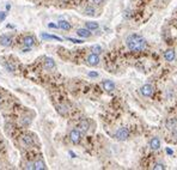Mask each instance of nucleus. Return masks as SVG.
I'll return each instance as SVG.
<instances>
[{
	"label": "nucleus",
	"mask_w": 177,
	"mask_h": 170,
	"mask_svg": "<svg viewBox=\"0 0 177 170\" xmlns=\"http://www.w3.org/2000/svg\"><path fill=\"white\" fill-rule=\"evenodd\" d=\"M77 35L78 36H80V37H83V39H88V37L91 36V32H90V30L88 29H78L77 30Z\"/></svg>",
	"instance_id": "6e6552de"
},
{
	"label": "nucleus",
	"mask_w": 177,
	"mask_h": 170,
	"mask_svg": "<svg viewBox=\"0 0 177 170\" xmlns=\"http://www.w3.org/2000/svg\"><path fill=\"white\" fill-rule=\"evenodd\" d=\"M69 155H71V156H72V157H73V158H74V157H76V155H74V154H73V152H72V151H69Z\"/></svg>",
	"instance_id": "473e14b6"
},
{
	"label": "nucleus",
	"mask_w": 177,
	"mask_h": 170,
	"mask_svg": "<svg viewBox=\"0 0 177 170\" xmlns=\"http://www.w3.org/2000/svg\"><path fill=\"white\" fill-rule=\"evenodd\" d=\"M92 3L98 5V4H102V3H103V0H92Z\"/></svg>",
	"instance_id": "7c9ffc66"
},
{
	"label": "nucleus",
	"mask_w": 177,
	"mask_h": 170,
	"mask_svg": "<svg viewBox=\"0 0 177 170\" xmlns=\"http://www.w3.org/2000/svg\"><path fill=\"white\" fill-rule=\"evenodd\" d=\"M172 136H173V138H177V127L172 129Z\"/></svg>",
	"instance_id": "c85d7f7f"
},
{
	"label": "nucleus",
	"mask_w": 177,
	"mask_h": 170,
	"mask_svg": "<svg viewBox=\"0 0 177 170\" xmlns=\"http://www.w3.org/2000/svg\"><path fill=\"white\" fill-rule=\"evenodd\" d=\"M150 146L152 150H159L161 148V140L158 138H152L150 141Z\"/></svg>",
	"instance_id": "4468645a"
},
{
	"label": "nucleus",
	"mask_w": 177,
	"mask_h": 170,
	"mask_svg": "<svg viewBox=\"0 0 177 170\" xmlns=\"http://www.w3.org/2000/svg\"><path fill=\"white\" fill-rule=\"evenodd\" d=\"M98 28H99V25H98L97 22H86V29H88L90 31L97 30Z\"/></svg>",
	"instance_id": "6ab92c4d"
},
{
	"label": "nucleus",
	"mask_w": 177,
	"mask_h": 170,
	"mask_svg": "<svg viewBox=\"0 0 177 170\" xmlns=\"http://www.w3.org/2000/svg\"><path fill=\"white\" fill-rule=\"evenodd\" d=\"M78 128L81 132H87L88 128H90V122H88L87 120H80L79 123H78Z\"/></svg>",
	"instance_id": "0eeeda50"
},
{
	"label": "nucleus",
	"mask_w": 177,
	"mask_h": 170,
	"mask_svg": "<svg viewBox=\"0 0 177 170\" xmlns=\"http://www.w3.org/2000/svg\"><path fill=\"white\" fill-rule=\"evenodd\" d=\"M58 25H59L60 29L66 30V31H68V30L71 29V24H69L67 21H59V22H58Z\"/></svg>",
	"instance_id": "a211bd4d"
},
{
	"label": "nucleus",
	"mask_w": 177,
	"mask_h": 170,
	"mask_svg": "<svg viewBox=\"0 0 177 170\" xmlns=\"http://www.w3.org/2000/svg\"><path fill=\"white\" fill-rule=\"evenodd\" d=\"M0 104H1V98H0Z\"/></svg>",
	"instance_id": "f704fd0d"
},
{
	"label": "nucleus",
	"mask_w": 177,
	"mask_h": 170,
	"mask_svg": "<svg viewBox=\"0 0 177 170\" xmlns=\"http://www.w3.org/2000/svg\"><path fill=\"white\" fill-rule=\"evenodd\" d=\"M102 85H103V89H104L105 91H113V90L115 89V84H114L111 80H104V82L102 83Z\"/></svg>",
	"instance_id": "9d476101"
},
{
	"label": "nucleus",
	"mask_w": 177,
	"mask_h": 170,
	"mask_svg": "<svg viewBox=\"0 0 177 170\" xmlns=\"http://www.w3.org/2000/svg\"><path fill=\"white\" fill-rule=\"evenodd\" d=\"M41 37H42L43 40H55V41L62 42L61 37H58V36H54V35H49V34H46V32H42V34H41Z\"/></svg>",
	"instance_id": "9b49d317"
},
{
	"label": "nucleus",
	"mask_w": 177,
	"mask_h": 170,
	"mask_svg": "<svg viewBox=\"0 0 177 170\" xmlns=\"http://www.w3.org/2000/svg\"><path fill=\"white\" fill-rule=\"evenodd\" d=\"M141 93H143V96L145 97H151L153 95V86L151 84H145L143 88H141Z\"/></svg>",
	"instance_id": "39448f33"
},
{
	"label": "nucleus",
	"mask_w": 177,
	"mask_h": 170,
	"mask_svg": "<svg viewBox=\"0 0 177 170\" xmlns=\"http://www.w3.org/2000/svg\"><path fill=\"white\" fill-rule=\"evenodd\" d=\"M69 139L73 144H79L81 140V134L79 129H72L69 133Z\"/></svg>",
	"instance_id": "7ed1b4c3"
},
{
	"label": "nucleus",
	"mask_w": 177,
	"mask_h": 170,
	"mask_svg": "<svg viewBox=\"0 0 177 170\" xmlns=\"http://www.w3.org/2000/svg\"><path fill=\"white\" fill-rule=\"evenodd\" d=\"M48 28H51V29H58L59 25L58 24H54V23H48Z\"/></svg>",
	"instance_id": "a878e982"
},
{
	"label": "nucleus",
	"mask_w": 177,
	"mask_h": 170,
	"mask_svg": "<svg viewBox=\"0 0 177 170\" xmlns=\"http://www.w3.org/2000/svg\"><path fill=\"white\" fill-rule=\"evenodd\" d=\"M164 58L166 61H173L175 59V50L173 49H166L164 52Z\"/></svg>",
	"instance_id": "1a4fd4ad"
},
{
	"label": "nucleus",
	"mask_w": 177,
	"mask_h": 170,
	"mask_svg": "<svg viewBox=\"0 0 177 170\" xmlns=\"http://www.w3.org/2000/svg\"><path fill=\"white\" fill-rule=\"evenodd\" d=\"M23 43H24L25 47L31 48L34 46V43H35V39H34L32 36H25L24 39H23Z\"/></svg>",
	"instance_id": "f8f14e48"
},
{
	"label": "nucleus",
	"mask_w": 177,
	"mask_h": 170,
	"mask_svg": "<svg viewBox=\"0 0 177 170\" xmlns=\"http://www.w3.org/2000/svg\"><path fill=\"white\" fill-rule=\"evenodd\" d=\"M6 18V13L5 12H0V22H3Z\"/></svg>",
	"instance_id": "cd10ccee"
},
{
	"label": "nucleus",
	"mask_w": 177,
	"mask_h": 170,
	"mask_svg": "<svg viewBox=\"0 0 177 170\" xmlns=\"http://www.w3.org/2000/svg\"><path fill=\"white\" fill-rule=\"evenodd\" d=\"M85 14H87V16H95V9L91 7V6H87L85 9Z\"/></svg>",
	"instance_id": "4be33fe9"
},
{
	"label": "nucleus",
	"mask_w": 177,
	"mask_h": 170,
	"mask_svg": "<svg viewBox=\"0 0 177 170\" xmlns=\"http://www.w3.org/2000/svg\"><path fill=\"white\" fill-rule=\"evenodd\" d=\"M34 169L35 170H44V169H47V166H46V163L40 159V161L34 162Z\"/></svg>",
	"instance_id": "dca6fc26"
},
{
	"label": "nucleus",
	"mask_w": 177,
	"mask_h": 170,
	"mask_svg": "<svg viewBox=\"0 0 177 170\" xmlns=\"http://www.w3.org/2000/svg\"><path fill=\"white\" fill-rule=\"evenodd\" d=\"M91 52L95 53V54H101L102 53V47L98 46V44H95V46L91 47Z\"/></svg>",
	"instance_id": "412c9836"
},
{
	"label": "nucleus",
	"mask_w": 177,
	"mask_h": 170,
	"mask_svg": "<svg viewBox=\"0 0 177 170\" xmlns=\"http://www.w3.org/2000/svg\"><path fill=\"white\" fill-rule=\"evenodd\" d=\"M26 169H34V163H28Z\"/></svg>",
	"instance_id": "2f4dec72"
},
{
	"label": "nucleus",
	"mask_w": 177,
	"mask_h": 170,
	"mask_svg": "<svg viewBox=\"0 0 177 170\" xmlns=\"http://www.w3.org/2000/svg\"><path fill=\"white\" fill-rule=\"evenodd\" d=\"M153 169H162V170H164L165 169V165L164 164H162V163H157V164H154V166H153Z\"/></svg>",
	"instance_id": "5701e85b"
},
{
	"label": "nucleus",
	"mask_w": 177,
	"mask_h": 170,
	"mask_svg": "<svg viewBox=\"0 0 177 170\" xmlns=\"http://www.w3.org/2000/svg\"><path fill=\"white\" fill-rule=\"evenodd\" d=\"M23 141H24V144L28 145V146H32V145H34V140H32V138H31L30 136H24V137H23Z\"/></svg>",
	"instance_id": "aec40b11"
},
{
	"label": "nucleus",
	"mask_w": 177,
	"mask_h": 170,
	"mask_svg": "<svg viewBox=\"0 0 177 170\" xmlns=\"http://www.w3.org/2000/svg\"><path fill=\"white\" fill-rule=\"evenodd\" d=\"M126 46L132 52H143L147 47V42L141 35L131 34L126 39Z\"/></svg>",
	"instance_id": "f257e3e1"
},
{
	"label": "nucleus",
	"mask_w": 177,
	"mask_h": 170,
	"mask_svg": "<svg viewBox=\"0 0 177 170\" xmlns=\"http://www.w3.org/2000/svg\"><path fill=\"white\" fill-rule=\"evenodd\" d=\"M44 68L46 70H53V68H54L55 67V61L54 60H53L51 58H47L46 60H44Z\"/></svg>",
	"instance_id": "ddd939ff"
},
{
	"label": "nucleus",
	"mask_w": 177,
	"mask_h": 170,
	"mask_svg": "<svg viewBox=\"0 0 177 170\" xmlns=\"http://www.w3.org/2000/svg\"><path fill=\"white\" fill-rule=\"evenodd\" d=\"M129 137V132L127 128L122 127V128H118L116 132H115V138L118 140V141H125L127 140Z\"/></svg>",
	"instance_id": "f03ea898"
},
{
	"label": "nucleus",
	"mask_w": 177,
	"mask_h": 170,
	"mask_svg": "<svg viewBox=\"0 0 177 170\" xmlns=\"http://www.w3.org/2000/svg\"><path fill=\"white\" fill-rule=\"evenodd\" d=\"M86 61H87V64L90 65V66H97L99 64V56H98V54L92 53V54H90V55L87 56Z\"/></svg>",
	"instance_id": "20e7f679"
},
{
	"label": "nucleus",
	"mask_w": 177,
	"mask_h": 170,
	"mask_svg": "<svg viewBox=\"0 0 177 170\" xmlns=\"http://www.w3.org/2000/svg\"><path fill=\"white\" fill-rule=\"evenodd\" d=\"M88 77L96 78V77H98V73H97V72H88Z\"/></svg>",
	"instance_id": "bb28decb"
},
{
	"label": "nucleus",
	"mask_w": 177,
	"mask_h": 170,
	"mask_svg": "<svg viewBox=\"0 0 177 170\" xmlns=\"http://www.w3.org/2000/svg\"><path fill=\"white\" fill-rule=\"evenodd\" d=\"M22 122H23V125H28V123H30V119L28 120V118H24V120Z\"/></svg>",
	"instance_id": "c756f323"
},
{
	"label": "nucleus",
	"mask_w": 177,
	"mask_h": 170,
	"mask_svg": "<svg viewBox=\"0 0 177 170\" xmlns=\"http://www.w3.org/2000/svg\"><path fill=\"white\" fill-rule=\"evenodd\" d=\"M10 9H11V5H10V4H7V5H6V10H10Z\"/></svg>",
	"instance_id": "72a5a7b5"
},
{
	"label": "nucleus",
	"mask_w": 177,
	"mask_h": 170,
	"mask_svg": "<svg viewBox=\"0 0 177 170\" xmlns=\"http://www.w3.org/2000/svg\"><path fill=\"white\" fill-rule=\"evenodd\" d=\"M67 40H68V41H72L73 43H83V41H81V40H76V39H71V37H68Z\"/></svg>",
	"instance_id": "393cba45"
},
{
	"label": "nucleus",
	"mask_w": 177,
	"mask_h": 170,
	"mask_svg": "<svg viewBox=\"0 0 177 170\" xmlns=\"http://www.w3.org/2000/svg\"><path fill=\"white\" fill-rule=\"evenodd\" d=\"M165 126H166L168 129L172 131L173 128L177 127V120H176V119H169V120L165 122Z\"/></svg>",
	"instance_id": "f3484780"
},
{
	"label": "nucleus",
	"mask_w": 177,
	"mask_h": 170,
	"mask_svg": "<svg viewBox=\"0 0 177 170\" xmlns=\"http://www.w3.org/2000/svg\"><path fill=\"white\" fill-rule=\"evenodd\" d=\"M0 44L4 46V47H10L12 44V39L7 35L0 36Z\"/></svg>",
	"instance_id": "423d86ee"
},
{
	"label": "nucleus",
	"mask_w": 177,
	"mask_h": 170,
	"mask_svg": "<svg viewBox=\"0 0 177 170\" xmlns=\"http://www.w3.org/2000/svg\"><path fill=\"white\" fill-rule=\"evenodd\" d=\"M56 111L59 113L60 115H62V116H65V115L68 114V109H67V107L65 104H58L56 105Z\"/></svg>",
	"instance_id": "2eb2a0df"
},
{
	"label": "nucleus",
	"mask_w": 177,
	"mask_h": 170,
	"mask_svg": "<svg viewBox=\"0 0 177 170\" xmlns=\"http://www.w3.org/2000/svg\"><path fill=\"white\" fill-rule=\"evenodd\" d=\"M5 67H6V70H7L9 72H14V67H13L12 65H10V64H5Z\"/></svg>",
	"instance_id": "b1692460"
}]
</instances>
